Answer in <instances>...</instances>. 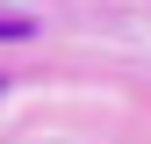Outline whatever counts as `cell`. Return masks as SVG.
<instances>
[{"label":"cell","mask_w":151,"mask_h":144,"mask_svg":"<svg viewBox=\"0 0 151 144\" xmlns=\"http://www.w3.org/2000/svg\"><path fill=\"white\" fill-rule=\"evenodd\" d=\"M14 36H29V14H0V43H14Z\"/></svg>","instance_id":"1"},{"label":"cell","mask_w":151,"mask_h":144,"mask_svg":"<svg viewBox=\"0 0 151 144\" xmlns=\"http://www.w3.org/2000/svg\"><path fill=\"white\" fill-rule=\"evenodd\" d=\"M0 94H7V79H0Z\"/></svg>","instance_id":"2"}]
</instances>
